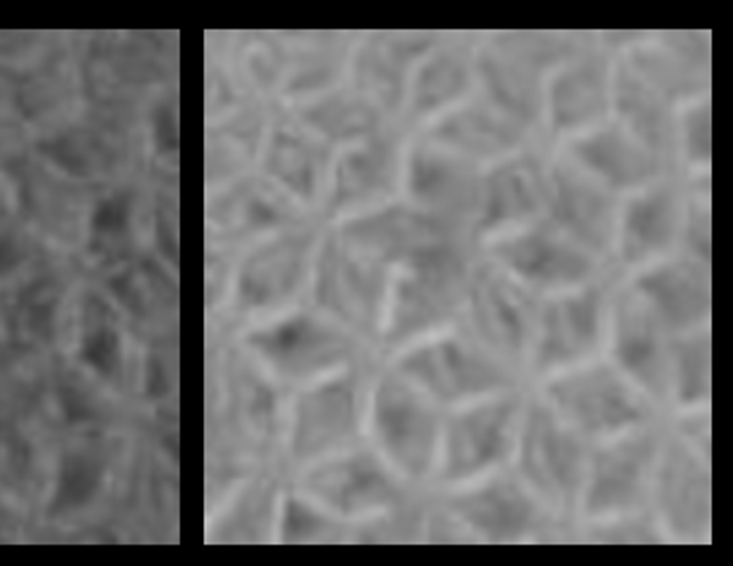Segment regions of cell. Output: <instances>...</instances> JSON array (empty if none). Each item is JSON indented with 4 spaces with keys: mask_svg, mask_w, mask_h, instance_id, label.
I'll use <instances>...</instances> for the list:
<instances>
[{
    "mask_svg": "<svg viewBox=\"0 0 733 566\" xmlns=\"http://www.w3.org/2000/svg\"><path fill=\"white\" fill-rule=\"evenodd\" d=\"M548 397L569 424L588 434H617L644 421L638 395L606 365L580 368L551 381Z\"/></svg>",
    "mask_w": 733,
    "mask_h": 566,
    "instance_id": "obj_1",
    "label": "cell"
},
{
    "mask_svg": "<svg viewBox=\"0 0 733 566\" xmlns=\"http://www.w3.org/2000/svg\"><path fill=\"white\" fill-rule=\"evenodd\" d=\"M374 429L384 453L408 477H424L437 447V413L416 389L384 379L374 397Z\"/></svg>",
    "mask_w": 733,
    "mask_h": 566,
    "instance_id": "obj_2",
    "label": "cell"
},
{
    "mask_svg": "<svg viewBox=\"0 0 733 566\" xmlns=\"http://www.w3.org/2000/svg\"><path fill=\"white\" fill-rule=\"evenodd\" d=\"M400 368L429 395L445 403L485 395L506 384L501 368L461 339L421 344L400 360Z\"/></svg>",
    "mask_w": 733,
    "mask_h": 566,
    "instance_id": "obj_3",
    "label": "cell"
},
{
    "mask_svg": "<svg viewBox=\"0 0 733 566\" xmlns=\"http://www.w3.org/2000/svg\"><path fill=\"white\" fill-rule=\"evenodd\" d=\"M405 268L408 270L403 278L395 283V297L389 307L392 342H403L408 336L445 321L456 307L461 283V268L450 252Z\"/></svg>",
    "mask_w": 733,
    "mask_h": 566,
    "instance_id": "obj_4",
    "label": "cell"
},
{
    "mask_svg": "<svg viewBox=\"0 0 733 566\" xmlns=\"http://www.w3.org/2000/svg\"><path fill=\"white\" fill-rule=\"evenodd\" d=\"M345 233L350 244H355V249L368 254L371 260L416 265L450 252L440 225L432 217L405 207L382 209L376 215L352 220Z\"/></svg>",
    "mask_w": 733,
    "mask_h": 566,
    "instance_id": "obj_5",
    "label": "cell"
},
{
    "mask_svg": "<svg viewBox=\"0 0 733 566\" xmlns=\"http://www.w3.org/2000/svg\"><path fill=\"white\" fill-rule=\"evenodd\" d=\"M522 471L551 500H569L583 477V447L554 413L535 408L522 437Z\"/></svg>",
    "mask_w": 733,
    "mask_h": 566,
    "instance_id": "obj_6",
    "label": "cell"
},
{
    "mask_svg": "<svg viewBox=\"0 0 733 566\" xmlns=\"http://www.w3.org/2000/svg\"><path fill=\"white\" fill-rule=\"evenodd\" d=\"M249 344L286 376H313L347 358V339L326 323L297 315L249 336Z\"/></svg>",
    "mask_w": 733,
    "mask_h": 566,
    "instance_id": "obj_7",
    "label": "cell"
},
{
    "mask_svg": "<svg viewBox=\"0 0 733 566\" xmlns=\"http://www.w3.org/2000/svg\"><path fill=\"white\" fill-rule=\"evenodd\" d=\"M517 418L514 400H493L477 405L453 418L445 445V474L448 479H469L501 461L511 445Z\"/></svg>",
    "mask_w": 733,
    "mask_h": 566,
    "instance_id": "obj_8",
    "label": "cell"
},
{
    "mask_svg": "<svg viewBox=\"0 0 733 566\" xmlns=\"http://www.w3.org/2000/svg\"><path fill=\"white\" fill-rule=\"evenodd\" d=\"M503 265L535 286H569L593 273L591 257L567 233L554 228H532L495 246Z\"/></svg>",
    "mask_w": 733,
    "mask_h": 566,
    "instance_id": "obj_9",
    "label": "cell"
},
{
    "mask_svg": "<svg viewBox=\"0 0 733 566\" xmlns=\"http://www.w3.org/2000/svg\"><path fill=\"white\" fill-rule=\"evenodd\" d=\"M307 490L342 516L384 508L395 500V487L374 455L355 453L310 471Z\"/></svg>",
    "mask_w": 733,
    "mask_h": 566,
    "instance_id": "obj_10",
    "label": "cell"
},
{
    "mask_svg": "<svg viewBox=\"0 0 733 566\" xmlns=\"http://www.w3.org/2000/svg\"><path fill=\"white\" fill-rule=\"evenodd\" d=\"M657 440L651 434H636L596 455L588 485L585 508L593 516H606L633 506L644 492L646 474L654 461Z\"/></svg>",
    "mask_w": 733,
    "mask_h": 566,
    "instance_id": "obj_11",
    "label": "cell"
},
{
    "mask_svg": "<svg viewBox=\"0 0 733 566\" xmlns=\"http://www.w3.org/2000/svg\"><path fill=\"white\" fill-rule=\"evenodd\" d=\"M379 291H382V276L376 260H371L368 254H352L342 246H331L323 254L321 273H318V299L342 321L368 326L379 307Z\"/></svg>",
    "mask_w": 733,
    "mask_h": 566,
    "instance_id": "obj_12",
    "label": "cell"
},
{
    "mask_svg": "<svg viewBox=\"0 0 733 566\" xmlns=\"http://www.w3.org/2000/svg\"><path fill=\"white\" fill-rule=\"evenodd\" d=\"M599 323V289H583L569 297L554 299L543 310L538 344L540 368H554V365H567L585 358L599 342Z\"/></svg>",
    "mask_w": 733,
    "mask_h": 566,
    "instance_id": "obj_13",
    "label": "cell"
},
{
    "mask_svg": "<svg viewBox=\"0 0 733 566\" xmlns=\"http://www.w3.org/2000/svg\"><path fill=\"white\" fill-rule=\"evenodd\" d=\"M551 209L569 239L604 249L614 231L612 196L596 180L572 167H559L551 180Z\"/></svg>",
    "mask_w": 733,
    "mask_h": 566,
    "instance_id": "obj_14",
    "label": "cell"
},
{
    "mask_svg": "<svg viewBox=\"0 0 733 566\" xmlns=\"http://www.w3.org/2000/svg\"><path fill=\"white\" fill-rule=\"evenodd\" d=\"M659 323L662 321L649 302L633 297L625 299L617 310L614 331V352L620 365L654 395H662L667 387V355Z\"/></svg>",
    "mask_w": 733,
    "mask_h": 566,
    "instance_id": "obj_15",
    "label": "cell"
},
{
    "mask_svg": "<svg viewBox=\"0 0 733 566\" xmlns=\"http://www.w3.org/2000/svg\"><path fill=\"white\" fill-rule=\"evenodd\" d=\"M638 291L662 323L689 328L710 313V281L694 262H662L638 278Z\"/></svg>",
    "mask_w": 733,
    "mask_h": 566,
    "instance_id": "obj_16",
    "label": "cell"
},
{
    "mask_svg": "<svg viewBox=\"0 0 733 566\" xmlns=\"http://www.w3.org/2000/svg\"><path fill=\"white\" fill-rule=\"evenodd\" d=\"M355 429V395L347 381H329L310 389L297 405L294 416V455L313 458L339 442Z\"/></svg>",
    "mask_w": 733,
    "mask_h": 566,
    "instance_id": "obj_17",
    "label": "cell"
},
{
    "mask_svg": "<svg viewBox=\"0 0 733 566\" xmlns=\"http://www.w3.org/2000/svg\"><path fill=\"white\" fill-rule=\"evenodd\" d=\"M474 321L487 342L503 352H519L532 328V302L511 278L482 273L472 286Z\"/></svg>",
    "mask_w": 733,
    "mask_h": 566,
    "instance_id": "obj_18",
    "label": "cell"
},
{
    "mask_svg": "<svg viewBox=\"0 0 733 566\" xmlns=\"http://www.w3.org/2000/svg\"><path fill=\"white\" fill-rule=\"evenodd\" d=\"M580 162L599 175L606 186L636 188L649 183L659 170V159L641 138L625 127H606L575 146Z\"/></svg>",
    "mask_w": 733,
    "mask_h": 566,
    "instance_id": "obj_19",
    "label": "cell"
},
{
    "mask_svg": "<svg viewBox=\"0 0 733 566\" xmlns=\"http://www.w3.org/2000/svg\"><path fill=\"white\" fill-rule=\"evenodd\" d=\"M453 511L461 522L490 540H514L535 522L532 500L509 479H495L479 490L466 492L453 500Z\"/></svg>",
    "mask_w": 733,
    "mask_h": 566,
    "instance_id": "obj_20",
    "label": "cell"
},
{
    "mask_svg": "<svg viewBox=\"0 0 733 566\" xmlns=\"http://www.w3.org/2000/svg\"><path fill=\"white\" fill-rule=\"evenodd\" d=\"M305 270V244L278 239L260 246L241 268L239 297L244 307H270L292 297Z\"/></svg>",
    "mask_w": 733,
    "mask_h": 566,
    "instance_id": "obj_21",
    "label": "cell"
},
{
    "mask_svg": "<svg viewBox=\"0 0 733 566\" xmlns=\"http://www.w3.org/2000/svg\"><path fill=\"white\" fill-rule=\"evenodd\" d=\"M681 209L673 191L654 188L649 194L636 196L625 207L620 228L622 254L628 262H644L667 249L678 231Z\"/></svg>",
    "mask_w": 733,
    "mask_h": 566,
    "instance_id": "obj_22",
    "label": "cell"
},
{
    "mask_svg": "<svg viewBox=\"0 0 733 566\" xmlns=\"http://www.w3.org/2000/svg\"><path fill=\"white\" fill-rule=\"evenodd\" d=\"M482 199H485V212H482L485 228H501L532 217L543 202V178L538 164L524 157L501 164L498 170L490 172L482 188Z\"/></svg>",
    "mask_w": 733,
    "mask_h": 566,
    "instance_id": "obj_23",
    "label": "cell"
},
{
    "mask_svg": "<svg viewBox=\"0 0 733 566\" xmlns=\"http://www.w3.org/2000/svg\"><path fill=\"white\" fill-rule=\"evenodd\" d=\"M411 194L440 212H461L474 202L477 180L461 159L421 149L411 159Z\"/></svg>",
    "mask_w": 733,
    "mask_h": 566,
    "instance_id": "obj_24",
    "label": "cell"
},
{
    "mask_svg": "<svg viewBox=\"0 0 733 566\" xmlns=\"http://www.w3.org/2000/svg\"><path fill=\"white\" fill-rule=\"evenodd\" d=\"M662 506L681 532H696L710 519V477L691 453L675 447L662 471Z\"/></svg>",
    "mask_w": 733,
    "mask_h": 566,
    "instance_id": "obj_25",
    "label": "cell"
},
{
    "mask_svg": "<svg viewBox=\"0 0 733 566\" xmlns=\"http://www.w3.org/2000/svg\"><path fill=\"white\" fill-rule=\"evenodd\" d=\"M609 104L606 80L596 64H580L556 80L551 90V117L561 130H572L601 117Z\"/></svg>",
    "mask_w": 733,
    "mask_h": 566,
    "instance_id": "obj_26",
    "label": "cell"
},
{
    "mask_svg": "<svg viewBox=\"0 0 733 566\" xmlns=\"http://www.w3.org/2000/svg\"><path fill=\"white\" fill-rule=\"evenodd\" d=\"M437 135L453 149L477 154V157L506 154L517 143V133L511 130L509 122L498 120L485 109H461V112L450 114L448 120L437 127Z\"/></svg>",
    "mask_w": 733,
    "mask_h": 566,
    "instance_id": "obj_27",
    "label": "cell"
},
{
    "mask_svg": "<svg viewBox=\"0 0 733 566\" xmlns=\"http://www.w3.org/2000/svg\"><path fill=\"white\" fill-rule=\"evenodd\" d=\"M389 175H392V164L382 146H363L350 151L337 167V183H334L337 204L347 207L382 196L389 188Z\"/></svg>",
    "mask_w": 733,
    "mask_h": 566,
    "instance_id": "obj_28",
    "label": "cell"
},
{
    "mask_svg": "<svg viewBox=\"0 0 733 566\" xmlns=\"http://www.w3.org/2000/svg\"><path fill=\"white\" fill-rule=\"evenodd\" d=\"M482 75H485L487 88L498 98V104L509 114H517L524 120H532L538 112V80L522 59L511 56H485L482 61Z\"/></svg>",
    "mask_w": 733,
    "mask_h": 566,
    "instance_id": "obj_29",
    "label": "cell"
},
{
    "mask_svg": "<svg viewBox=\"0 0 733 566\" xmlns=\"http://www.w3.org/2000/svg\"><path fill=\"white\" fill-rule=\"evenodd\" d=\"M268 170L289 191L307 199L315 191V180H318V151L300 135L278 133L270 143Z\"/></svg>",
    "mask_w": 733,
    "mask_h": 566,
    "instance_id": "obj_30",
    "label": "cell"
},
{
    "mask_svg": "<svg viewBox=\"0 0 733 566\" xmlns=\"http://www.w3.org/2000/svg\"><path fill=\"white\" fill-rule=\"evenodd\" d=\"M617 98H620V109L625 114V120L633 127L630 133L641 138L649 149L665 141V106H662L659 90L651 88V82L625 75L620 80V88H617Z\"/></svg>",
    "mask_w": 733,
    "mask_h": 566,
    "instance_id": "obj_31",
    "label": "cell"
},
{
    "mask_svg": "<svg viewBox=\"0 0 733 566\" xmlns=\"http://www.w3.org/2000/svg\"><path fill=\"white\" fill-rule=\"evenodd\" d=\"M104 479V463L90 453H67L59 463V479L53 492L51 514L61 516L83 508L93 500Z\"/></svg>",
    "mask_w": 733,
    "mask_h": 566,
    "instance_id": "obj_32",
    "label": "cell"
},
{
    "mask_svg": "<svg viewBox=\"0 0 733 566\" xmlns=\"http://www.w3.org/2000/svg\"><path fill=\"white\" fill-rule=\"evenodd\" d=\"M466 67L464 61L453 53L434 56L427 67L419 72L416 80V109L419 112H434L448 101L458 98V93L466 88Z\"/></svg>",
    "mask_w": 733,
    "mask_h": 566,
    "instance_id": "obj_33",
    "label": "cell"
},
{
    "mask_svg": "<svg viewBox=\"0 0 733 566\" xmlns=\"http://www.w3.org/2000/svg\"><path fill=\"white\" fill-rule=\"evenodd\" d=\"M678 395L683 403H696L710 395V336L707 334L683 344L678 355Z\"/></svg>",
    "mask_w": 733,
    "mask_h": 566,
    "instance_id": "obj_34",
    "label": "cell"
},
{
    "mask_svg": "<svg viewBox=\"0 0 733 566\" xmlns=\"http://www.w3.org/2000/svg\"><path fill=\"white\" fill-rule=\"evenodd\" d=\"M310 120L321 127V130H326V133L342 135V138L363 133V130L374 125L371 109L360 104V101H350V98H329V101H323L315 112H310Z\"/></svg>",
    "mask_w": 733,
    "mask_h": 566,
    "instance_id": "obj_35",
    "label": "cell"
},
{
    "mask_svg": "<svg viewBox=\"0 0 733 566\" xmlns=\"http://www.w3.org/2000/svg\"><path fill=\"white\" fill-rule=\"evenodd\" d=\"M80 360L88 363L98 376L112 379L114 373L120 371L122 363V344L117 331L106 323L90 328L83 339V347H80Z\"/></svg>",
    "mask_w": 733,
    "mask_h": 566,
    "instance_id": "obj_36",
    "label": "cell"
},
{
    "mask_svg": "<svg viewBox=\"0 0 733 566\" xmlns=\"http://www.w3.org/2000/svg\"><path fill=\"white\" fill-rule=\"evenodd\" d=\"M90 228H93V239L96 241L104 239L117 244L120 239H125L130 228V196L117 194L112 199H104L93 212Z\"/></svg>",
    "mask_w": 733,
    "mask_h": 566,
    "instance_id": "obj_37",
    "label": "cell"
},
{
    "mask_svg": "<svg viewBox=\"0 0 733 566\" xmlns=\"http://www.w3.org/2000/svg\"><path fill=\"white\" fill-rule=\"evenodd\" d=\"M686 146L691 159L707 162L710 159V106L702 104L691 109L686 120Z\"/></svg>",
    "mask_w": 733,
    "mask_h": 566,
    "instance_id": "obj_38",
    "label": "cell"
},
{
    "mask_svg": "<svg viewBox=\"0 0 733 566\" xmlns=\"http://www.w3.org/2000/svg\"><path fill=\"white\" fill-rule=\"evenodd\" d=\"M321 527H323L321 516L313 514L307 506H302L300 500H292V503L286 506L284 516L286 540H307V537L318 535V529Z\"/></svg>",
    "mask_w": 733,
    "mask_h": 566,
    "instance_id": "obj_39",
    "label": "cell"
},
{
    "mask_svg": "<svg viewBox=\"0 0 733 566\" xmlns=\"http://www.w3.org/2000/svg\"><path fill=\"white\" fill-rule=\"evenodd\" d=\"M691 244L702 249L704 260L710 257V215L707 212L694 215V220H691Z\"/></svg>",
    "mask_w": 733,
    "mask_h": 566,
    "instance_id": "obj_40",
    "label": "cell"
},
{
    "mask_svg": "<svg viewBox=\"0 0 733 566\" xmlns=\"http://www.w3.org/2000/svg\"><path fill=\"white\" fill-rule=\"evenodd\" d=\"M22 262V252L11 236H0V276H8L11 270L19 268Z\"/></svg>",
    "mask_w": 733,
    "mask_h": 566,
    "instance_id": "obj_41",
    "label": "cell"
},
{
    "mask_svg": "<svg viewBox=\"0 0 733 566\" xmlns=\"http://www.w3.org/2000/svg\"><path fill=\"white\" fill-rule=\"evenodd\" d=\"M157 141L162 151L178 149V122H175V117H173L170 125H165V109H162L157 117Z\"/></svg>",
    "mask_w": 733,
    "mask_h": 566,
    "instance_id": "obj_42",
    "label": "cell"
}]
</instances>
